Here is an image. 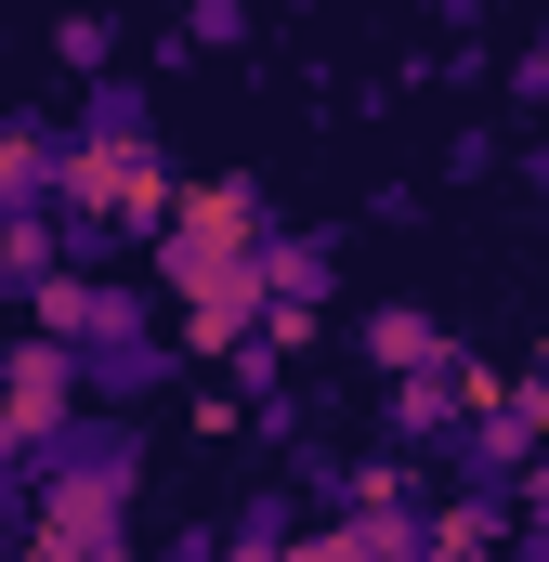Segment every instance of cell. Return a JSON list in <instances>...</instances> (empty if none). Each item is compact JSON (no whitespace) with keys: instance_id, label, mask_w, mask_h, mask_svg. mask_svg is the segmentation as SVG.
Returning a JSON list of instances; mask_svg holds the SVG:
<instances>
[{"instance_id":"1","label":"cell","mask_w":549,"mask_h":562,"mask_svg":"<svg viewBox=\"0 0 549 562\" xmlns=\"http://www.w3.org/2000/svg\"><path fill=\"white\" fill-rule=\"evenodd\" d=\"M170 276L197 301V340L249 327V288H262V210H249V183H210V196L170 210Z\"/></svg>"},{"instance_id":"2","label":"cell","mask_w":549,"mask_h":562,"mask_svg":"<svg viewBox=\"0 0 549 562\" xmlns=\"http://www.w3.org/2000/svg\"><path fill=\"white\" fill-rule=\"evenodd\" d=\"M524 105H549V40H537V53H524Z\"/></svg>"}]
</instances>
